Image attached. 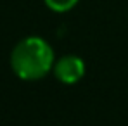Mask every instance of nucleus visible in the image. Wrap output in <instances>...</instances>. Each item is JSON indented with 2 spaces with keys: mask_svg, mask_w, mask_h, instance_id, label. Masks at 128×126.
<instances>
[{
  "mask_svg": "<svg viewBox=\"0 0 128 126\" xmlns=\"http://www.w3.org/2000/svg\"><path fill=\"white\" fill-rule=\"evenodd\" d=\"M52 73L61 83L74 85L85 76V62H83L82 57L68 54V55H62V57L56 59Z\"/></svg>",
  "mask_w": 128,
  "mask_h": 126,
  "instance_id": "obj_2",
  "label": "nucleus"
},
{
  "mask_svg": "<svg viewBox=\"0 0 128 126\" xmlns=\"http://www.w3.org/2000/svg\"><path fill=\"white\" fill-rule=\"evenodd\" d=\"M43 2L54 12H68L78 3V0H43Z\"/></svg>",
  "mask_w": 128,
  "mask_h": 126,
  "instance_id": "obj_3",
  "label": "nucleus"
},
{
  "mask_svg": "<svg viewBox=\"0 0 128 126\" xmlns=\"http://www.w3.org/2000/svg\"><path fill=\"white\" fill-rule=\"evenodd\" d=\"M56 62V55L47 40L40 36H26L14 45L10 52V67L18 78L36 81L45 78Z\"/></svg>",
  "mask_w": 128,
  "mask_h": 126,
  "instance_id": "obj_1",
  "label": "nucleus"
}]
</instances>
